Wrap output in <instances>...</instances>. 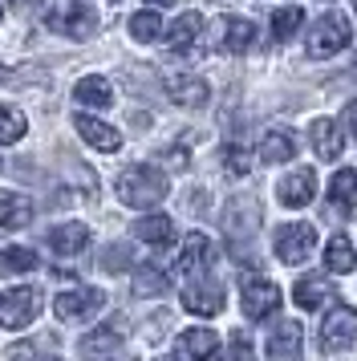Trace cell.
<instances>
[{
    "label": "cell",
    "instance_id": "1",
    "mask_svg": "<svg viewBox=\"0 0 357 361\" xmlns=\"http://www.w3.org/2000/svg\"><path fill=\"white\" fill-rule=\"evenodd\" d=\"M118 199L126 207H159L167 199V175L146 163H134L118 175Z\"/></svg>",
    "mask_w": 357,
    "mask_h": 361
},
{
    "label": "cell",
    "instance_id": "2",
    "mask_svg": "<svg viewBox=\"0 0 357 361\" xmlns=\"http://www.w3.org/2000/svg\"><path fill=\"white\" fill-rule=\"evenodd\" d=\"M45 25L53 33H65L73 37V41H85V37L94 33V8L85 4V0H49L45 4Z\"/></svg>",
    "mask_w": 357,
    "mask_h": 361
},
{
    "label": "cell",
    "instance_id": "3",
    "mask_svg": "<svg viewBox=\"0 0 357 361\" xmlns=\"http://www.w3.org/2000/svg\"><path fill=\"white\" fill-rule=\"evenodd\" d=\"M349 37H353L349 20L329 8V13L308 29V53H313V57H333V53H341L349 45Z\"/></svg>",
    "mask_w": 357,
    "mask_h": 361
},
{
    "label": "cell",
    "instance_id": "4",
    "mask_svg": "<svg viewBox=\"0 0 357 361\" xmlns=\"http://www.w3.org/2000/svg\"><path fill=\"white\" fill-rule=\"evenodd\" d=\"M349 345H357V312L349 305H337L321 321V349L325 353H341Z\"/></svg>",
    "mask_w": 357,
    "mask_h": 361
},
{
    "label": "cell",
    "instance_id": "5",
    "mask_svg": "<svg viewBox=\"0 0 357 361\" xmlns=\"http://www.w3.org/2000/svg\"><path fill=\"white\" fill-rule=\"evenodd\" d=\"M41 312V293L37 288H8L0 296V325L4 329H25Z\"/></svg>",
    "mask_w": 357,
    "mask_h": 361
},
{
    "label": "cell",
    "instance_id": "6",
    "mask_svg": "<svg viewBox=\"0 0 357 361\" xmlns=\"http://www.w3.org/2000/svg\"><path fill=\"white\" fill-rule=\"evenodd\" d=\"M317 247V228L313 224H284L276 231V256L284 264H305Z\"/></svg>",
    "mask_w": 357,
    "mask_h": 361
},
{
    "label": "cell",
    "instance_id": "7",
    "mask_svg": "<svg viewBox=\"0 0 357 361\" xmlns=\"http://www.w3.org/2000/svg\"><path fill=\"white\" fill-rule=\"evenodd\" d=\"M280 309V288L268 276H252L243 280V317L248 321H264Z\"/></svg>",
    "mask_w": 357,
    "mask_h": 361
},
{
    "label": "cell",
    "instance_id": "8",
    "mask_svg": "<svg viewBox=\"0 0 357 361\" xmlns=\"http://www.w3.org/2000/svg\"><path fill=\"white\" fill-rule=\"evenodd\" d=\"M102 305H106V293L102 288H69V293H61L53 300V312L61 321H90Z\"/></svg>",
    "mask_w": 357,
    "mask_h": 361
},
{
    "label": "cell",
    "instance_id": "9",
    "mask_svg": "<svg viewBox=\"0 0 357 361\" xmlns=\"http://www.w3.org/2000/svg\"><path fill=\"white\" fill-rule=\"evenodd\" d=\"M264 224V212H260V203L252 195H236L227 203V215H224V228L231 240H248V235H256V228Z\"/></svg>",
    "mask_w": 357,
    "mask_h": 361
},
{
    "label": "cell",
    "instance_id": "10",
    "mask_svg": "<svg viewBox=\"0 0 357 361\" xmlns=\"http://www.w3.org/2000/svg\"><path fill=\"white\" fill-rule=\"evenodd\" d=\"M276 199H280L284 207H308V203L317 199V175H313V166L289 171L284 179L276 183Z\"/></svg>",
    "mask_w": 357,
    "mask_h": 361
},
{
    "label": "cell",
    "instance_id": "11",
    "mask_svg": "<svg viewBox=\"0 0 357 361\" xmlns=\"http://www.w3.org/2000/svg\"><path fill=\"white\" fill-rule=\"evenodd\" d=\"M301 345H305L301 321H276L272 333H268V357L272 361H301Z\"/></svg>",
    "mask_w": 357,
    "mask_h": 361
},
{
    "label": "cell",
    "instance_id": "12",
    "mask_svg": "<svg viewBox=\"0 0 357 361\" xmlns=\"http://www.w3.org/2000/svg\"><path fill=\"white\" fill-rule=\"evenodd\" d=\"M252 41H256L252 20H243V17H219V20H215V45H219V49L248 53V49H252Z\"/></svg>",
    "mask_w": 357,
    "mask_h": 361
},
{
    "label": "cell",
    "instance_id": "13",
    "mask_svg": "<svg viewBox=\"0 0 357 361\" xmlns=\"http://www.w3.org/2000/svg\"><path fill=\"white\" fill-rule=\"evenodd\" d=\"M183 309L195 312V317H215L224 309V288L211 284V280H195L183 288Z\"/></svg>",
    "mask_w": 357,
    "mask_h": 361
},
{
    "label": "cell",
    "instance_id": "14",
    "mask_svg": "<svg viewBox=\"0 0 357 361\" xmlns=\"http://www.w3.org/2000/svg\"><path fill=\"white\" fill-rule=\"evenodd\" d=\"M122 333L126 325H106V329H94L90 337H81V357L85 361H110L118 349H122Z\"/></svg>",
    "mask_w": 357,
    "mask_h": 361
},
{
    "label": "cell",
    "instance_id": "15",
    "mask_svg": "<svg viewBox=\"0 0 357 361\" xmlns=\"http://www.w3.org/2000/svg\"><path fill=\"white\" fill-rule=\"evenodd\" d=\"M215 349H219V337L211 329H187V333H178V341H175L178 361H211Z\"/></svg>",
    "mask_w": 357,
    "mask_h": 361
},
{
    "label": "cell",
    "instance_id": "16",
    "mask_svg": "<svg viewBox=\"0 0 357 361\" xmlns=\"http://www.w3.org/2000/svg\"><path fill=\"white\" fill-rule=\"evenodd\" d=\"M73 126H78V134H81V138H85L94 150H106V154H114V150L122 147V134L114 130L110 122H102V118L78 114V118H73Z\"/></svg>",
    "mask_w": 357,
    "mask_h": 361
},
{
    "label": "cell",
    "instance_id": "17",
    "mask_svg": "<svg viewBox=\"0 0 357 361\" xmlns=\"http://www.w3.org/2000/svg\"><path fill=\"white\" fill-rule=\"evenodd\" d=\"M167 94H171V102H178V106H187V110H199V106H207L211 90L203 78H171L167 82Z\"/></svg>",
    "mask_w": 357,
    "mask_h": 361
},
{
    "label": "cell",
    "instance_id": "18",
    "mask_svg": "<svg viewBox=\"0 0 357 361\" xmlns=\"http://www.w3.org/2000/svg\"><path fill=\"white\" fill-rule=\"evenodd\" d=\"M211 264V240L203 235V231H191L187 240H183V256H178V272H187V276H195V272H203Z\"/></svg>",
    "mask_w": 357,
    "mask_h": 361
},
{
    "label": "cell",
    "instance_id": "19",
    "mask_svg": "<svg viewBox=\"0 0 357 361\" xmlns=\"http://www.w3.org/2000/svg\"><path fill=\"white\" fill-rule=\"evenodd\" d=\"M32 219V203L20 191H0V231H16Z\"/></svg>",
    "mask_w": 357,
    "mask_h": 361
},
{
    "label": "cell",
    "instance_id": "20",
    "mask_svg": "<svg viewBox=\"0 0 357 361\" xmlns=\"http://www.w3.org/2000/svg\"><path fill=\"white\" fill-rule=\"evenodd\" d=\"M85 244H90V228L85 224H57V228L49 231V247L57 256H78Z\"/></svg>",
    "mask_w": 357,
    "mask_h": 361
},
{
    "label": "cell",
    "instance_id": "21",
    "mask_svg": "<svg viewBox=\"0 0 357 361\" xmlns=\"http://www.w3.org/2000/svg\"><path fill=\"white\" fill-rule=\"evenodd\" d=\"M134 235L150 247H171L175 244V224H171L167 215H143V219L134 224Z\"/></svg>",
    "mask_w": 357,
    "mask_h": 361
},
{
    "label": "cell",
    "instance_id": "22",
    "mask_svg": "<svg viewBox=\"0 0 357 361\" xmlns=\"http://www.w3.org/2000/svg\"><path fill=\"white\" fill-rule=\"evenodd\" d=\"M308 138H313V150L321 154V159H337L341 154V126L333 122V118H321V122H313L308 126Z\"/></svg>",
    "mask_w": 357,
    "mask_h": 361
},
{
    "label": "cell",
    "instance_id": "23",
    "mask_svg": "<svg viewBox=\"0 0 357 361\" xmlns=\"http://www.w3.org/2000/svg\"><path fill=\"white\" fill-rule=\"evenodd\" d=\"M73 98L81 102V106H94V110H106L114 102V94H110V82L106 78H81L78 85H73Z\"/></svg>",
    "mask_w": 357,
    "mask_h": 361
},
{
    "label": "cell",
    "instance_id": "24",
    "mask_svg": "<svg viewBox=\"0 0 357 361\" xmlns=\"http://www.w3.org/2000/svg\"><path fill=\"white\" fill-rule=\"evenodd\" d=\"M329 293H333V284L321 280V276H305V280H296V288H292V296H296L301 309H321Z\"/></svg>",
    "mask_w": 357,
    "mask_h": 361
},
{
    "label": "cell",
    "instance_id": "25",
    "mask_svg": "<svg viewBox=\"0 0 357 361\" xmlns=\"http://www.w3.org/2000/svg\"><path fill=\"white\" fill-rule=\"evenodd\" d=\"M296 154V142H292L289 130H268L264 134V142H260V159L264 163H284Z\"/></svg>",
    "mask_w": 357,
    "mask_h": 361
},
{
    "label": "cell",
    "instance_id": "26",
    "mask_svg": "<svg viewBox=\"0 0 357 361\" xmlns=\"http://www.w3.org/2000/svg\"><path fill=\"white\" fill-rule=\"evenodd\" d=\"M199 29H203V17H199V13H183V17L171 25V33H167V45H171L175 53H183V49H187V45L195 41V37H199Z\"/></svg>",
    "mask_w": 357,
    "mask_h": 361
},
{
    "label": "cell",
    "instance_id": "27",
    "mask_svg": "<svg viewBox=\"0 0 357 361\" xmlns=\"http://www.w3.org/2000/svg\"><path fill=\"white\" fill-rule=\"evenodd\" d=\"M353 264H357L353 244H349L345 235H333L329 247H325V268H329V272H353Z\"/></svg>",
    "mask_w": 357,
    "mask_h": 361
},
{
    "label": "cell",
    "instance_id": "28",
    "mask_svg": "<svg viewBox=\"0 0 357 361\" xmlns=\"http://www.w3.org/2000/svg\"><path fill=\"white\" fill-rule=\"evenodd\" d=\"M25 130H29V118L20 114L16 106H0V147H13V142H20V138H25Z\"/></svg>",
    "mask_w": 357,
    "mask_h": 361
},
{
    "label": "cell",
    "instance_id": "29",
    "mask_svg": "<svg viewBox=\"0 0 357 361\" xmlns=\"http://www.w3.org/2000/svg\"><path fill=\"white\" fill-rule=\"evenodd\" d=\"M353 195H357V175L353 171H337L333 183H329V199H333V207L345 215L349 207H353Z\"/></svg>",
    "mask_w": 357,
    "mask_h": 361
},
{
    "label": "cell",
    "instance_id": "30",
    "mask_svg": "<svg viewBox=\"0 0 357 361\" xmlns=\"http://www.w3.org/2000/svg\"><path fill=\"white\" fill-rule=\"evenodd\" d=\"M130 37H134V41H143V45L159 41V37H162L159 13H150V8H146V13H134V17H130Z\"/></svg>",
    "mask_w": 357,
    "mask_h": 361
},
{
    "label": "cell",
    "instance_id": "31",
    "mask_svg": "<svg viewBox=\"0 0 357 361\" xmlns=\"http://www.w3.org/2000/svg\"><path fill=\"white\" fill-rule=\"evenodd\" d=\"M134 293L138 296H162L167 293V272H162V268H150V264L138 268V272H134Z\"/></svg>",
    "mask_w": 357,
    "mask_h": 361
},
{
    "label": "cell",
    "instance_id": "32",
    "mask_svg": "<svg viewBox=\"0 0 357 361\" xmlns=\"http://www.w3.org/2000/svg\"><path fill=\"white\" fill-rule=\"evenodd\" d=\"M301 25H305V13H301V8H280V13H272V37L276 41H292Z\"/></svg>",
    "mask_w": 357,
    "mask_h": 361
},
{
    "label": "cell",
    "instance_id": "33",
    "mask_svg": "<svg viewBox=\"0 0 357 361\" xmlns=\"http://www.w3.org/2000/svg\"><path fill=\"white\" fill-rule=\"evenodd\" d=\"M0 268L4 272H32L37 256H32L29 247H8V252H0Z\"/></svg>",
    "mask_w": 357,
    "mask_h": 361
},
{
    "label": "cell",
    "instance_id": "34",
    "mask_svg": "<svg viewBox=\"0 0 357 361\" xmlns=\"http://www.w3.org/2000/svg\"><path fill=\"white\" fill-rule=\"evenodd\" d=\"M224 361H256V353H252V337L243 333V329H236L231 333V341H227V357Z\"/></svg>",
    "mask_w": 357,
    "mask_h": 361
},
{
    "label": "cell",
    "instance_id": "35",
    "mask_svg": "<svg viewBox=\"0 0 357 361\" xmlns=\"http://www.w3.org/2000/svg\"><path fill=\"white\" fill-rule=\"evenodd\" d=\"M102 268H106V272H126L130 268V247L126 244H110L106 256H102Z\"/></svg>",
    "mask_w": 357,
    "mask_h": 361
},
{
    "label": "cell",
    "instance_id": "36",
    "mask_svg": "<svg viewBox=\"0 0 357 361\" xmlns=\"http://www.w3.org/2000/svg\"><path fill=\"white\" fill-rule=\"evenodd\" d=\"M224 159H227V171H231V175H248V171H252V154H248V150H243V147H227V154H224Z\"/></svg>",
    "mask_w": 357,
    "mask_h": 361
},
{
    "label": "cell",
    "instance_id": "37",
    "mask_svg": "<svg viewBox=\"0 0 357 361\" xmlns=\"http://www.w3.org/2000/svg\"><path fill=\"white\" fill-rule=\"evenodd\" d=\"M167 159H171V166H175V171H183V166H187V154H183V150H171V154H167Z\"/></svg>",
    "mask_w": 357,
    "mask_h": 361
},
{
    "label": "cell",
    "instance_id": "38",
    "mask_svg": "<svg viewBox=\"0 0 357 361\" xmlns=\"http://www.w3.org/2000/svg\"><path fill=\"white\" fill-rule=\"evenodd\" d=\"M345 118H349V126H353V138H357V102H349V110H345Z\"/></svg>",
    "mask_w": 357,
    "mask_h": 361
},
{
    "label": "cell",
    "instance_id": "39",
    "mask_svg": "<svg viewBox=\"0 0 357 361\" xmlns=\"http://www.w3.org/2000/svg\"><path fill=\"white\" fill-rule=\"evenodd\" d=\"M150 4H159V8H162V4H175V0H150Z\"/></svg>",
    "mask_w": 357,
    "mask_h": 361
},
{
    "label": "cell",
    "instance_id": "40",
    "mask_svg": "<svg viewBox=\"0 0 357 361\" xmlns=\"http://www.w3.org/2000/svg\"><path fill=\"white\" fill-rule=\"evenodd\" d=\"M0 82H4V69H0Z\"/></svg>",
    "mask_w": 357,
    "mask_h": 361
},
{
    "label": "cell",
    "instance_id": "41",
    "mask_svg": "<svg viewBox=\"0 0 357 361\" xmlns=\"http://www.w3.org/2000/svg\"><path fill=\"white\" fill-rule=\"evenodd\" d=\"M353 13H357V0H353Z\"/></svg>",
    "mask_w": 357,
    "mask_h": 361
},
{
    "label": "cell",
    "instance_id": "42",
    "mask_svg": "<svg viewBox=\"0 0 357 361\" xmlns=\"http://www.w3.org/2000/svg\"><path fill=\"white\" fill-rule=\"evenodd\" d=\"M45 361H57V357H45Z\"/></svg>",
    "mask_w": 357,
    "mask_h": 361
},
{
    "label": "cell",
    "instance_id": "43",
    "mask_svg": "<svg viewBox=\"0 0 357 361\" xmlns=\"http://www.w3.org/2000/svg\"><path fill=\"white\" fill-rule=\"evenodd\" d=\"M0 17H4V8H0Z\"/></svg>",
    "mask_w": 357,
    "mask_h": 361
},
{
    "label": "cell",
    "instance_id": "44",
    "mask_svg": "<svg viewBox=\"0 0 357 361\" xmlns=\"http://www.w3.org/2000/svg\"><path fill=\"white\" fill-rule=\"evenodd\" d=\"M126 361H134V357H126Z\"/></svg>",
    "mask_w": 357,
    "mask_h": 361
},
{
    "label": "cell",
    "instance_id": "45",
    "mask_svg": "<svg viewBox=\"0 0 357 361\" xmlns=\"http://www.w3.org/2000/svg\"><path fill=\"white\" fill-rule=\"evenodd\" d=\"M162 361H167V357H162Z\"/></svg>",
    "mask_w": 357,
    "mask_h": 361
}]
</instances>
